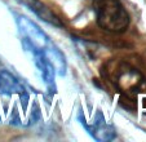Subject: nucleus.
<instances>
[{
	"instance_id": "obj_3",
	"label": "nucleus",
	"mask_w": 146,
	"mask_h": 142,
	"mask_svg": "<svg viewBox=\"0 0 146 142\" xmlns=\"http://www.w3.org/2000/svg\"><path fill=\"white\" fill-rule=\"evenodd\" d=\"M98 26L105 31L120 34L129 26V16L120 0H92Z\"/></svg>"
},
{
	"instance_id": "obj_1",
	"label": "nucleus",
	"mask_w": 146,
	"mask_h": 142,
	"mask_svg": "<svg viewBox=\"0 0 146 142\" xmlns=\"http://www.w3.org/2000/svg\"><path fill=\"white\" fill-rule=\"evenodd\" d=\"M40 117L35 93L12 72L0 70V123L30 127Z\"/></svg>"
},
{
	"instance_id": "obj_5",
	"label": "nucleus",
	"mask_w": 146,
	"mask_h": 142,
	"mask_svg": "<svg viewBox=\"0 0 146 142\" xmlns=\"http://www.w3.org/2000/svg\"><path fill=\"white\" fill-rule=\"evenodd\" d=\"M116 78L114 80L116 85L121 90L127 93H140L146 90V80L137 70L129 67V66H123V67L116 68Z\"/></svg>"
},
{
	"instance_id": "obj_2",
	"label": "nucleus",
	"mask_w": 146,
	"mask_h": 142,
	"mask_svg": "<svg viewBox=\"0 0 146 142\" xmlns=\"http://www.w3.org/2000/svg\"><path fill=\"white\" fill-rule=\"evenodd\" d=\"M16 22L18 30L22 36V44L27 52L36 50L44 53L52 63L57 75H65L66 72V60L60 49L54 45L47 34L41 30L35 22L29 19L27 17L16 14Z\"/></svg>"
},
{
	"instance_id": "obj_4",
	"label": "nucleus",
	"mask_w": 146,
	"mask_h": 142,
	"mask_svg": "<svg viewBox=\"0 0 146 142\" xmlns=\"http://www.w3.org/2000/svg\"><path fill=\"white\" fill-rule=\"evenodd\" d=\"M79 120L82 125L87 129V132L97 141H111L115 138V128L106 121L101 111H97L94 115H92L89 120L83 115V112H80Z\"/></svg>"
},
{
	"instance_id": "obj_6",
	"label": "nucleus",
	"mask_w": 146,
	"mask_h": 142,
	"mask_svg": "<svg viewBox=\"0 0 146 142\" xmlns=\"http://www.w3.org/2000/svg\"><path fill=\"white\" fill-rule=\"evenodd\" d=\"M18 1H21V3L27 7L31 12H34L39 18L45 21L47 23H49V25L57 26V27H62V26H64V23L60 21V18H58L45 4H43L41 1H39V0H18Z\"/></svg>"
}]
</instances>
